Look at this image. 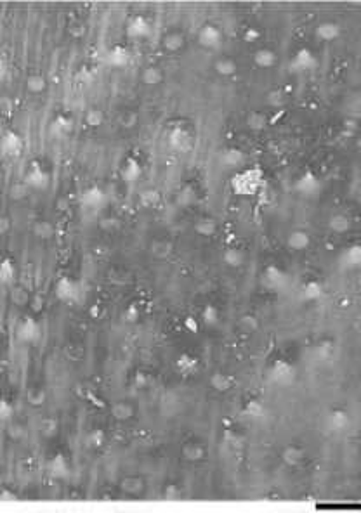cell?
I'll return each instance as SVG.
<instances>
[{
    "mask_svg": "<svg viewBox=\"0 0 361 513\" xmlns=\"http://www.w3.org/2000/svg\"><path fill=\"white\" fill-rule=\"evenodd\" d=\"M123 489L129 491V493H138V491H139V482L136 480V479H127V480L123 482Z\"/></svg>",
    "mask_w": 361,
    "mask_h": 513,
    "instance_id": "34",
    "label": "cell"
},
{
    "mask_svg": "<svg viewBox=\"0 0 361 513\" xmlns=\"http://www.w3.org/2000/svg\"><path fill=\"white\" fill-rule=\"evenodd\" d=\"M292 66L293 69H308L311 66H314V57H312V54L309 50H300L295 56V59H293Z\"/></svg>",
    "mask_w": 361,
    "mask_h": 513,
    "instance_id": "15",
    "label": "cell"
},
{
    "mask_svg": "<svg viewBox=\"0 0 361 513\" xmlns=\"http://www.w3.org/2000/svg\"><path fill=\"white\" fill-rule=\"evenodd\" d=\"M111 413H113V416L117 418V420H127V418L132 414V408H130L129 404H125V402H122V404H117L113 406V409H111Z\"/></svg>",
    "mask_w": 361,
    "mask_h": 513,
    "instance_id": "24",
    "label": "cell"
},
{
    "mask_svg": "<svg viewBox=\"0 0 361 513\" xmlns=\"http://www.w3.org/2000/svg\"><path fill=\"white\" fill-rule=\"evenodd\" d=\"M0 149L2 154L7 158H17L21 156L23 149H25V141L19 133L14 132V130H5L2 133V139H0Z\"/></svg>",
    "mask_w": 361,
    "mask_h": 513,
    "instance_id": "5",
    "label": "cell"
},
{
    "mask_svg": "<svg viewBox=\"0 0 361 513\" xmlns=\"http://www.w3.org/2000/svg\"><path fill=\"white\" fill-rule=\"evenodd\" d=\"M7 227H9V220L7 218H4V220H2V232H7Z\"/></svg>",
    "mask_w": 361,
    "mask_h": 513,
    "instance_id": "39",
    "label": "cell"
},
{
    "mask_svg": "<svg viewBox=\"0 0 361 513\" xmlns=\"http://www.w3.org/2000/svg\"><path fill=\"white\" fill-rule=\"evenodd\" d=\"M13 300L16 303H25V302H28V295L25 293V290L16 288V290L13 291Z\"/></svg>",
    "mask_w": 361,
    "mask_h": 513,
    "instance_id": "32",
    "label": "cell"
},
{
    "mask_svg": "<svg viewBox=\"0 0 361 513\" xmlns=\"http://www.w3.org/2000/svg\"><path fill=\"white\" fill-rule=\"evenodd\" d=\"M257 181H259V175H256V172H245L238 175V179H235V189L241 193H254Z\"/></svg>",
    "mask_w": 361,
    "mask_h": 513,
    "instance_id": "9",
    "label": "cell"
},
{
    "mask_svg": "<svg viewBox=\"0 0 361 513\" xmlns=\"http://www.w3.org/2000/svg\"><path fill=\"white\" fill-rule=\"evenodd\" d=\"M162 45L165 50H171V52L179 50V49L183 47V36L179 35V33H169V35L163 36Z\"/></svg>",
    "mask_w": 361,
    "mask_h": 513,
    "instance_id": "18",
    "label": "cell"
},
{
    "mask_svg": "<svg viewBox=\"0 0 361 513\" xmlns=\"http://www.w3.org/2000/svg\"><path fill=\"white\" fill-rule=\"evenodd\" d=\"M217 71L223 73V75H231V73L235 71V65H233V61H229V59L217 61Z\"/></svg>",
    "mask_w": 361,
    "mask_h": 513,
    "instance_id": "27",
    "label": "cell"
},
{
    "mask_svg": "<svg viewBox=\"0 0 361 513\" xmlns=\"http://www.w3.org/2000/svg\"><path fill=\"white\" fill-rule=\"evenodd\" d=\"M52 132L57 133V135H66L73 130V120L69 116H65V115H57L56 118L52 120Z\"/></svg>",
    "mask_w": 361,
    "mask_h": 513,
    "instance_id": "10",
    "label": "cell"
},
{
    "mask_svg": "<svg viewBox=\"0 0 361 513\" xmlns=\"http://www.w3.org/2000/svg\"><path fill=\"white\" fill-rule=\"evenodd\" d=\"M141 175H142L141 163L132 156L125 158V162L120 166V177H122V181L127 182V184H136L141 179Z\"/></svg>",
    "mask_w": 361,
    "mask_h": 513,
    "instance_id": "8",
    "label": "cell"
},
{
    "mask_svg": "<svg viewBox=\"0 0 361 513\" xmlns=\"http://www.w3.org/2000/svg\"><path fill=\"white\" fill-rule=\"evenodd\" d=\"M200 42L205 47H215L219 45L221 42V33L214 28V26H205V28L200 32Z\"/></svg>",
    "mask_w": 361,
    "mask_h": 513,
    "instance_id": "11",
    "label": "cell"
},
{
    "mask_svg": "<svg viewBox=\"0 0 361 513\" xmlns=\"http://www.w3.org/2000/svg\"><path fill=\"white\" fill-rule=\"evenodd\" d=\"M5 73H7V63L2 61V69H0V77L5 78Z\"/></svg>",
    "mask_w": 361,
    "mask_h": 513,
    "instance_id": "37",
    "label": "cell"
},
{
    "mask_svg": "<svg viewBox=\"0 0 361 513\" xmlns=\"http://www.w3.org/2000/svg\"><path fill=\"white\" fill-rule=\"evenodd\" d=\"M30 189H37V191H44L49 187L51 184V175L49 172L44 168L38 162H33L30 165L28 172L25 175V181H23Z\"/></svg>",
    "mask_w": 361,
    "mask_h": 513,
    "instance_id": "4",
    "label": "cell"
},
{
    "mask_svg": "<svg viewBox=\"0 0 361 513\" xmlns=\"http://www.w3.org/2000/svg\"><path fill=\"white\" fill-rule=\"evenodd\" d=\"M54 293H56V297L61 302L69 303V305L80 303L82 297H84V290H82L80 283H78L77 279L69 278V276H63V278L57 279Z\"/></svg>",
    "mask_w": 361,
    "mask_h": 513,
    "instance_id": "1",
    "label": "cell"
},
{
    "mask_svg": "<svg viewBox=\"0 0 361 513\" xmlns=\"http://www.w3.org/2000/svg\"><path fill=\"white\" fill-rule=\"evenodd\" d=\"M28 189H30V187L26 186L25 182H23V184H16V186L13 187V191H11V196H13L14 199L25 198L26 194H28Z\"/></svg>",
    "mask_w": 361,
    "mask_h": 513,
    "instance_id": "28",
    "label": "cell"
},
{
    "mask_svg": "<svg viewBox=\"0 0 361 513\" xmlns=\"http://www.w3.org/2000/svg\"><path fill=\"white\" fill-rule=\"evenodd\" d=\"M103 441H104V433H103L101 430H94V432L89 435V444L92 446V447H99V446L103 444Z\"/></svg>",
    "mask_w": 361,
    "mask_h": 513,
    "instance_id": "29",
    "label": "cell"
},
{
    "mask_svg": "<svg viewBox=\"0 0 361 513\" xmlns=\"http://www.w3.org/2000/svg\"><path fill=\"white\" fill-rule=\"evenodd\" d=\"M256 63L259 66H271L273 63H275V54H273L271 50H268V49L259 50V52L256 54Z\"/></svg>",
    "mask_w": 361,
    "mask_h": 513,
    "instance_id": "25",
    "label": "cell"
},
{
    "mask_svg": "<svg viewBox=\"0 0 361 513\" xmlns=\"http://www.w3.org/2000/svg\"><path fill=\"white\" fill-rule=\"evenodd\" d=\"M0 408H2V420L7 421L9 418H11V414H13V406L4 399L2 400V404H0Z\"/></svg>",
    "mask_w": 361,
    "mask_h": 513,
    "instance_id": "33",
    "label": "cell"
},
{
    "mask_svg": "<svg viewBox=\"0 0 361 513\" xmlns=\"http://www.w3.org/2000/svg\"><path fill=\"white\" fill-rule=\"evenodd\" d=\"M26 89L32 94H40L47 89V80H45V77L38 75V73H33V75H30L26 78Z\"/></svg>",
    "mask_w": 361,
    "mask_h": 513,
    "instance_id": "14",
    "label": "cell"
},
{
    "mask_svg": "<svg viewBox=\"0 0 361 513\" xmlns=\"http://www.w3.org/2000/svg\"><path fill=\"white\" fill-rule=\"evenodd\" d=\"M151 23L144 16H132L129 17L125 24V35L132 40H141L148 38L151 35Z\"/></svg>",
    "mask_w": 361,
    "mask_h": 513,
    "instance_id": "6",
    "label": "cell"
},
{
    "mask_svg": "<svg viewBox=\"0 0 361 513\" xmlns=\"http://www.w3.org/2000/svg\"><path fill=\"white\" fill-rule=\"evenodd\" d=\"M103 121H104V113L101 109L92 108L86 113V123L92 129H98L99 125H103Z\"/></svg>",
    "mask_w": 361,
    "mask_h": 513,
    "instance_id": "20",
    "label": "cell"
},
{
    "mask_svg": "<svg viewBox=\"0 0 361 513\" xmlns=\"http://www.w3.org/2000/svg\"><path fill=\"white\" fill-rule=\"evenodd\" d=\"M118 123L123 127V129H132V127L138 123V116L132 111H123V113L118 115Z\"/></svg>",
    "mask_w": 361,
    "mask_h": 513,
    "instance_id": "22",
    "label": "cell"
},
{
    "mask_svg": "<svg viewBox=\"0 0 361 513\" xmlns=\"http://www.w3.org/2000/svg\"><path fill=\"white\" fill-rule=\"evenodd\" d=\"M132 56H130V50L125 45H113V47L106 52V63L111 66V68L122 69L125 68L130 63Z\"/></svg>",
    "mask_w": 361,
    "mask_h": 513,
    "instance_id": "7",
    "label": "cell"
},
{
    "mask_svg": "<svg viewBox=\"0 0 361 513\" xmlns=\"http://www.w3.org/2000/svg\"><path fill=\"white\" fill-rule=\"evenodd\" d=\"M80 206L87 212H99L103 210L108 203V194L103 187L99 186H89L80 193Z\"/></svg>",
    "mask_w": 361,
    "mask_h": 513,
    "instance_id": "2",
    "label": "cell"
},
{
    "mask_svg": "<svg viewBox=\"0 0 361 513\" xmlns=\"http://www.w3.org/2000/svg\"><path fill=\"white\" fill-rule=\"evenodd\" d=\"M44 399H45V394L42 392V390H30L28 400L32 402V404H35V406L42 404V402H44Z\"/></svg>",
    "mask_w": 361,
    "mask_h": 513,
    "instance_id": "30",
    "label": "cell"
},
{
    "mask_svg": "<svg viewBox=\"0 0 361 513\" xmlns=\"http://www.w3.org/2000/svg\"><path fill=\"white\" fill-rule=\"evenodd\" d=\"M33 232L40 239H51L54 236V226L47 220H40L33 226Z\"/></svg>",
    "mask_w": 361,
    "mask_h": 513,
    "instance_id": "19",
    "label": "cell"
},
{
    "mask_svg": "<svg viewBox=\"0 0 361 513\" xmlns=\"http://www.w3.org/2000/svg\"><path fill=\"white\" fill-rule=\"evenodd\" d=\"M141 80L142 83L146 85H156L162 82V71H160L156 66H148L141 75Z\"/></svg>",
    "mask_w": 361,
    "mask_h": 513,
    "instance_id": "16",
    "label": "cell"
},
{
    "mask_svg": "<svg viewBox=\"0 0 361 513\" xmlns=\"http://www.w3.org/2000/svg\"><path fill=\"white\" fill-rule=\"evenodd\" d=\"M44 307V300H42V297H33V311H40V309Z\"/></svg>",
    "mask_w": 361,
    "mask_h": 513,
    "instance_id": "35",
    "label": "cell"
},
{
    "mask_svg": "<svg viewBox=\"0 0 361 513\" xmlns=\"http://www.w3.org/2000/svg\"><path fill=\"white\" fill-rule=\"evenodd\" d=\"M16 336L23 344H37L42 338V328L38 321L32 315H26L21 319V323L16 328Z\"/></svg>",
    "mask_w": 361,
    "mask_h": 513,
    "instance_id": "3",
    "label": "cell"
},
{
    "mask_svg": "<svg viewBox=\"0 0 361 513\" xmlns=\"http://www.w3.org/2000/svg\"><path fill=\"white\" fill-rule=\"evenodd\" d=\"M316 33L323 40H333V38L339 36V26L335 23H323L320 24V28L316 30Z\"/></svg>",
    "mask_w": 361,
    "mask_h": 513,
    "instance_id": "17",
    "label": "cell"
},
{
    "mask_svg": "<svg viewBox=\"0 0 361 513\" xmlns=\"http://www.w3.org/2000/svg\"><path fill=\"white\" fill-rule=\"evenodd\" d=\"M51 472H52L54 477L57 479H63V477H68L69 473V466H68V461L65 460L63 454H57L52 461H51Z\"/></svg>",
    "mask_w": 361,
    "mask_h": 513,
    "instance_id": "13",
    "label": "cell"
},
{
    "mask_svg": "<svg viewBox=\"0 0 361 513\" xmlns=\"http://www.w3.org/2000/svg\"><path fill=\"white\" fill-rule=\"evenodd\" d=\"M16 279V265L11 259H4L0 264V281L4 284H11Z\"/></svg>",
    "mask_w": 361,
    "mask_h": 513,
    "instance_id": "12",
    "label": "cell"
},
{
    "mask_svg": "<svg viewBox=\"0 0 361 513\" xmlns=\"http://www.w3.org/2000/svg\"><path fill=\"white\" fill-rule=\"evenodd\" d=\"M113 226H117V220H106V222L103 220V222H101V227H103V229H106V231H111V227H113Z\"/></svg>",
    "mask_w": 361,
    "mask_h": 513,
    "instance_id": "36",
    "label": "cell"
},
{
    "mask_svg": "<svg viewBox=\"0 0 361 513\" xmlns=\"http://www.w3.org/2000/svg\"><path fill=\"white\" fill-rule=\"evenodd\" d=\"M254 38H257V33L252 30V32H247V40H254Z\"/></svg>",
    "mask_w": 361,
    "mask_h": 513,
    "instance_id": "38",
    "label": "cell"
},
{
    "mask_svg": "<svg viewBox=\"0 0 361 513\" xmlns=\"http://www.w3.org/2000/svg\"><path fill=\"white\" fill-rule=\"evenodd\" d=\"M0 108H2V113L7 116V115H11V111H13L14 104L9 97H2V99H0Z\"/></svg>",
    "mask_w": 361,
    "mask_h": 513,
    "instance_id": "31",
    "label": "cell"
},
{
    "mask_svg": "<svg viewBox=\"0 0 361 513\" xmlns=\"http://www.w3.org/2000/svg\"><path fill=\"white\" fill-rule=\"evenodd\" d=\"M188 142H189V135H188L184 130H174V132L171 133V144L174 146V148H184V146H188Z\"/></svg>",
    "mask_w": 361,
    "mask_h": 513,
    "instance_id": "21",
    "label": "cell"
},
{
    "mask_svg": "<svg viewBox=\"0 0 361 513\" xmlns=\"http://www.w3.org/2000/svg\"><path fill=\"white\" fill-rule=\"evenodd\" d=\"M139 199H141V205L144 206H155L158 203V193L153 189H148V191H142L139 194Z\"/></svg>",
    "mask_w": 361,
    "mask_h": 513,
    "instance_id": "23",
    "label": "cell"
},
{
    "mask_svg": "<svg viewBox=\"0 0 361 513\" xmlns=\"http://www.w3.org/2000/svg\"><path fill=\"white\" fill-rule=\"evenodd\" d=\"M123 321L129 324H134L139 321V307L136 303H130L129 307L123 311Z\"/></svg>",
    "mask_w": 361,
    "mask_h": 513,
    "instance_id": "26",
    "label": "cell"
}]
</instances>
